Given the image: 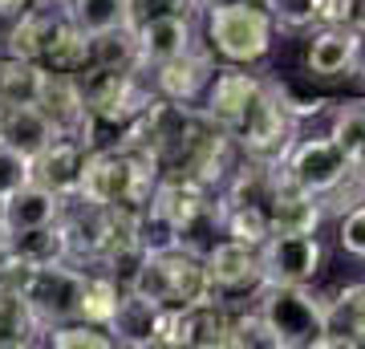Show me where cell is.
Wrapping results in <instances>:
<instances>
[{
	"mask_svg": "<svg viewBox=\"0 0 365 349\" xmlns=\"http://www.w3.org/2000/svg\"><path fill=\"white\" fill-rule=\"evenodd\" d=\"M203 45L220 65H256L268 61L276 45V16L256 0H211L203 4Z\"/></svg>",
	"mask_w": 365,
	"mask_h": 349,
	"instance_id": "obj_1",
	"label": "cell"
},
{
	"mask_svg": "<svg viewBox=\"0 0 365 349\" xmlns=\"http://www.w3.org/2000/svg\"><path fill=\"white\" fill-rule=\"evenodd\" d=\"M256 313L272 337V349H321L329 333V300L309 285H264Z\"/></svg>",
	"mask_w": 365,
	"mask_h": 349,
	"instance_id": "obj_2",
	"label": "cell"
},
{
	"mask_svg": "<svg viewBox=\"0 0 365 349\" xmlns=\"http://www.w3.org/2000/svg\"><path fill=\"white\" fill-rule=\"evenodd\" d=\"M78 86L86 93L90 114L98 118V130H122L126 122L143 114L158 93L150 86L146 69H106V65H86L78 74Z\"/></svg>",
	"mask_w": 365,
	"mask_h": 349,
	"instance_id": "obj_3",
	"label": "cell"
},
{
	"mask_svg": "<svg viewBox=\"0 0 365 349\" xmlns=\"http://www.w3.org/2000/svg\"><path fill=\"white\" fill-rule=\"evenodd\" d=\"M134 293L155 300L158 309H182L199 297H215L207 288V272L203 256L187 252V248H163V252H146L143 268L134 276Z\"/></svg>",
	"mask_w": 365,
	"mask_h": 349,
	"instance_id": "obj_4",
	"label": "cell"
},
{
	"mask_svg": "<svg viewBox=\"0 0 365 349\" xmlns=\"http://www.w3.org/2000/svg\"><path fill=\"white\" fill-rule=\"evenodd\" d=\"M280 171H284L297 187L313 191L317 199H325V203H329V199H337L341 187L361 183V179H357L353 158L337 146V138H333V134L297 138V143L288 146V155L280 158Z\"/></svg>",
	"mask_w": 365,
	"mask_h": 349,
	"instance_id": "obj_5",
	"label": "cell"
},
{
	"mask_svg": "<svg viewBox=\"0 0 365 349\" xmlns=\"http://www.w3.org/2000/svg\"><path fill=\"white\" fill-rule=\"evenodd\" d=\"M81 293H86V268L73 264V260L41 264V268L29 272V280L21 285V297H25L41 337L53 325L81 321Z\"/></svg>",
	"mask_w": 365,
	"mask_h": 349,
	"instance_id": "obj_6",
	"label": "cell"
},
{
	"mask_svg": "<svg viewBox=\"0 0 365 349\" xmlns=\"http://www.w3.org/2000/svg\"><path fill=\"white\" fill-rule=\"evenodd\" d=\"M297 130H300V118L292 114V106L284 102L280 93V81H264V93L260 102L252 106L248 122L235 130V146L240 155L248 158H260V163H280L288 155V146L297 143Z\"/></svg>",
	"mask_w": 365,
	"mask_h": 349,
	"instance_id": "obj_7",
	"label": "cell"
},
{
	"mask_svg": "<svg viewBox=\"0 0 365 349\" xmlns=\"http://www.w3.org/2000/svg\"><path fill=\"white\" fill-rule=\"evenodd\" d=\"M264 81L268 78L252 74V65H220L211 86H207V93L199 98V110H203L207 122H215L220 130H227L235 138V130L248 122L252 106L260 102Z\"/></svg>",
	"mask_w": 365,
	"mask_h": 349,
	"instance_id": "obj_8",
	"label": "cell"
},
{
	"mask_svg": "<svg viewBox=\"0 0 365 349\" xmlns=\"http://www.w3.org/2000/svg\"><path fill=\"white\" fill-rule=\"evenodd\" d=\"M264 285H309L325 268V244L317 232H272L260 244Z\"/></svg>",
	"mask_w": 365,
	"mask_h": 349,
	"instance_id": "obj_9",
	"label": "cell"
},
{
	"mask_svg": "<svg viewBox=\"0 0 365 349\" xmlns=\"http://www.w3.org/2000/svg\"><path fill=\"white\" fill-rule=\"evenodd\" d=\"M37 106L45 110V118L53 122L57 134L78 138L86 151L98 146V134H102V130H98V118L90 114V106H86V93H81V86H78V74H57V69H45Z\"/></svg>",
	"mask_w": 365,
	"mask_h": 349,
	"instance_id": "obj_10",
	"label": "cell"
},
{
	"mask_svg": "<svg viewBox=\"0 0 365 349\" xmlns=\"http://www.w3.org/2000/svg\"><path fill=\"white\" fill-rule=\"evenodd\" d=\"M61 232H66V244H69V260L90 268L93 260L102 256V248L114 240V207L98 203L90 195H66L61 199Z\"/></svg>",
	"mask_w": 365,
	"mask_h": 349,
	"instance_id": "obj_11",
	"label": "cell"
},
{
	"mask_svg": "<svg viewBox=\"0 0 365 349\" xmlns=\"http://www.w3.org/2000/svg\"><path fill=\"white\" fill-rule=\"evenodd\" d=\"M203 272H207V288L215 297L232 300V297H256L264 288V264H260V248L240 244L232 236H223L220 244L203 256Z\"/></svg>",
	"mask_w": 365,
	"mask_h": 349,
	"instance_id": "obj_12",
	"label": "cell"
},
{
	"mask_svg": "<svg viewBox=\"0 0 365 349\" xmlns=\"http://www.w3.org/2000/svg\"><path fill=\"white\" fill-rule=\"evenodd\" d=\"M215 53L199 41L191 45L187 53L179 57H167V61L158 65H146V74H150V86H155L158 98H167V102H182V106H199V98L207 93L211 78H215Z\"/></svg>",
	"mask_w": 365,
	"mask_h": 349,
	"instance_id": "obj_13",
	"label": "cell"
},
{
	"mask_svg": "<svg viewBox=\"0 0 365 349\" xmlns=\"http://www.w3.org/2000/svg\"><path fill=\"white\" fill-rule=\"evenodd\" d=\"M86 155H90V151H86L78 138L57 134L49 146H41L37 155L29 158V167H33V183L57 191L61 199H66V195H78L81 191V171H86Z\"/></svg>",
	"mask_w": 365,
	"mask_h": 349,
	"instance_id": "obj_14",
	"label": "cell"
},
{
	"mask_svg": "<svg viewBox=\"0 0 365 349\" xmlns=\"http://www.w3.org/2000/svg\"><path fill=\"white\" fill-rule=\"evenodd\" d=\"M264 216L272 223V232H317L325 220V199H317L313 191H304L288 179L284 171L276 175V187L264 203Z\"/></svg>",
	"mask_w": 365,
	"mask_h": 349,
	"instance_id": "obj_15",
	"label": "cell"
},
{
	"mask_svg": "<svg viewBox=\"0 0 365 349\" xmlns=\"http://www.w3.org/2000/svg\"><path fill=\"white\" fill-rule=\"evenodd\" d=\"M66 25V9L61 4H33L29 13L4 25V53L25 57V61H45L57 29Z\"/></svg>",
	"mask_w": 365,
	"mask_h": 349,
	"instance_id": "obj_16",
	"label": "cell"
},
{
	"mask_svg": "<svg viewBox=\"0 0 365 349\" xmlns=\"http://www.w3.org/2000/svg\"><path fill=\"white\" fill-rule=\"evenodd\" d=\"M353 53H357V33L345 25H317L304 45V69L309 78L337 81L353 74Z\"/></svg>",
	"mask_w": 365,
	"mask_h": 349,
	"instance_id": "obj_17",
	"label": "cell"
},
{
	"mask_svg": "<svg viewBox=\"0 0 365 349\" xmlns=\"http://www.w3.org/2000/svg\"><path fill=\"white\" fill-rule=\"evenodd\" d=\"M158 321H163V309L155 300L138 297L134 288H122L118 297V309L114 317L106 321L114 345H126V349H146V345H158Z\"/></svg>",
	"mask_w": 365,
	"mask_h": 349,
	"instance_id": "obj_18",
	"label": "cell"
},
{
	"mask_svg": "<svg viewBox=\"0 0 365 349\" xmlns=\"http://www.w3.org/2000/svg\"><path fill=\"white\" fill-rule=\"evenodd\" d=\"M57 216H61V195L29 179L25 187H16L9 199H0V236L45 228V223H53Z\"/></svg>",
	"mask_w": 365,
	"mask_h": 349,
	"instance_id": "obj_19",
	"label": "cell"
},
{
	"mask_svg": "<svg viewBox=\"0 0 365 349\" xmlns=\"http://www.w3.org/2000/svg\"><path fill=\"white\" fill-rule=\"evenodd\" d=\"M199 16H155V21H143L134 25V37H138V53H143L146 65H158L167 57H179L191 45H199Z\"/></svg>",
	"mask_w": 365,
	"mask_h": 349,
	"instance_id": "obj_20",
	"label": "cell"
},
{
	"mask_svg": "<svg viewBox=\"0 0 365 349\" xmlns=\"http://www.w3.org/2000/svg\"><path fill=\"white\" fill-rule=\"evenodd\" d=\"M321 349H365V280L329 300V333Z\"/></svg>",
	"mask_w": 365,
	"mask_h": 349,
	"instance_id": "obj_21",
	"label": "cell"
},
{
	"mask_svg": "<svg viewBox=\"0 0 365 349\" xmlns=\"http://www.w3.org/2000/svg\"><path fill=\"white\" fill-rule=\"evenodd\" d=\"M0 252L25 260L29 268H41V264H57V260H69V244L61 223L53 220L45 228H29V232H13L0 236Z\"/></svg>",
	"mask_w": 365,
	"mask_h": 349,
	"instance_id": "obj_22",
	"label": "cell"
},
{
	"mask_svg": "<svg viewBox=\"0 0 365 349\" xmlns=\"http://www.w3.org/2000/svg\"><path fill=\"white\" fill-rule=\"evenodd\" d=\"M53 138H57V130H53V122L45 118V110H41L37 102H16L9 126L0 134V143L13 146L16 155H25V158H33L41 146H49Z\"/></svg>",
	"mask_w": 365,
	"mask_h": 349,
	"instance_id": "obj_23",
	"label": "cell"
},
{
	"mask_svg": "<svg viewBox=\"0 0 365 349\" xmlns=\"http://www.w3.org/2000/svg\"><path fill=\"white\" fill-rule=\"evenodd\" d=\"M90 65H106V69H146L143 53H138L134 25L93 33L90 37Z\"/></svg>",
	"mask_w": 365,
	"mask_h": 349,
	"instance_id": "obj_24",
	"label": "cell"
},
{
	"mask_svg": "<svg viewBox=\"0 0 365 349\" xmlns=\"http://www.w3.org/2000/svg\"><path fill=\"white\" fill-rule=\"evenodd\" d=\"M61 9L81 33H106V29L134 25L130 21V0H61Z\"/></svg>",
	"mask_w": 365,
	"mask_h": 349,
	"instance_id": "obj_25",
	"label": "cell"
},
{
	"mask_svg": "<svg viewBox=\"0 0 365 349\" xmlns=\"http://www.w3.org/2000/svg\"><path fill=\"white\" fill-rule=\"evenodd\" d=\"M45 69H57V74H81L90 65V33H81L73 21L66 16V25L57 29L49 53H45Z\"/></svg>",
	"mask_w": 365,
	"mask_h": 349,
	"instance_id": "obj_26",
	"label": "cell"
},
{
	"mask_svg": "<svg viewBox=\"0 0 365 349\" xmlns=\"http://www.w3.org/2000/svg\"><path fill=\"white\" fill-rule=\"evenodd\" d=\"M41 81H45V65L25 61L13 53H0V93L13 102H37Z\"/></svg>",
	"mask_w": 365,
	"mask_h": 349,
	"instance_id": "obj_27",
	"label": "cell"
},
{
	"mask_svg": "<svg viewBox=\"0 0 365 349\" xmlns=\"http://www.w3.org/2000/svg\"><path fill=\"white\" fill-rule=\"evenodd\" d=\"M337 146L353 158V167L365 163V93L361 98H349L333 110V130H329Z\"/></svg>",
	"mask_w": 365,
	"mask_h": 349,
	"instance_id": "obj_28",
	"label": "cell"
},
{
	"mask_svg": "<svg viewBox=\"0 0 365 349\" xmlns=\"http://www.w3.org/2000/svg\"><path fill=\"white\" fill-rule=\"evenodd\" d=\"M118 297H122V285L114 276H106L98 268H86V293H81V321L90 325H106L118 309Z\"/></svg>",
	"mask_w": 365,
	"mask_h": 349,
	"instance_id": "obj_29",
	"label": "cell"
},
{
	"mask_svg": "<svg viewBox=\"0 0 365 349\" xmlns=\"http://www.w3.org/2000/svg\"><path fill=\"white\" fill-rule=\"evenodd\" d=\"M41 345L53 349H114V337L106 325H90V321H66V325H53L45 329Z\"/></svg>",
	"mask_w": 365,
	"mask_h": 349,
	"instance_id": "obj_30",
	"label": "cell"
},
{
	"mask_svg": "<svg viewBox=\"0 0 365 349\" xmlns=\"http://www.w3.org/2000/svg\"><path fill=\"white\" fill-rule=\"evenodd\" d=\"M276 29H313L321 25V0H268Z\"/></svg>",
	"mask_w": 365,
	"mask_h": 349,
	"instance_id": "obj_31",
	"label": "cell"
},
{
	"mask_svg": "<svg viewBox=\"0 0 365 349\" xmlns=\"http://www.w3.org/2000/svg\"><path fill=\"white\" fill-rule=\"evenodd\" d=\"M203 0H130V21H155V16H199Z\"/></svg>",
	"mask_w": 365,
	"mask_h": 349,
	"instance_id": "obj_32",
	"label": "cell"
},
{
	"mask_svg": "<svg viewBox=\"0 0 365 349\" xmlns=\"http://www.w3.org/2000/svg\"><path fill=\"white\" fill-rule=\"evenodd\" d=\"M337 244L345 256L353 260H365V199L361 203H353L337 223Z\"/></svg>",
	"mask_w": 365,
	"mask_h": 349,
	"instance_id": "obj_33",
	"label": "cell"
},
{
	"mask_svg": "<svg viewBox=\"0 0 365 349\" xmlns=\"http://www.w3.org/2000/svg\"><path fill=\"white\" fill-rule=\"evenodd\" d=\"M33 179V167H29L25 155H16L13 146L0 143V199H9L16 187H25Z\"/></svg>",
	"mask_w": 365,
	"mask_h": 349,
	"instance_id": "obj_34",
	"label": "cell"
},
{
	"mask_svg": "<svg viewBox=\"0 0 365 349\" xmlns=\"http://www.w3.org/2000/svg\"><path fill=\"white\" fill-rule=\"evenodd\" d=\"M321 25L365 29V0H321Z\"/></svg>",
	"mask_w": 365,
	"mask_h": 349,
	"instance_id": "obj_35",
	"label": "cell"
},
{
	"mask_svg": "<svg viewBox=\"0 0 365 349\" xmlns=\"http://www.w3.org/2000/svg\"><path fill=\"white\" fill-rule=\"evenodd\" d=\"M365 93V29H357V53H353V74H349Z\"/></svg>",
	"mask_w": 365,
	"mask_h": 349,
	"instance_id": "obj_36",
	"label": "cell"
},
{
	"mask_svg": "<svg viewBox=\"0 0 365 349\" xmlns=\"http://www.w3.org/2000/svg\"><path fill=\"white\" fill-rule=\"evenodd\" d=\"M37 0H0V25H9V21H16L21 13H29Z\"/></svg>",
	"mask_w": 365,
	"mask_h": 349,
	"instance_id": "obj_37",
	"label": "cell"
},
{
	"mask_svg": "<svg viewBox=\"0 0 365 349\" xmlns=\"http://www.w3.org/2000/svg\"><path fill=\"white\" fill-rule=\"evenodd\" d=\"M13 110H16V102H13V98H4V93H0V134H4V126H9V118H13Z\"/></svg>",
	"mask_w": 365,
	"mask_h": 349,
	"instance_id": "obj_38",
	"label": "cell"
},
{
	"mask_svg": "<svg viewBox=\"0 0 365 349\" xmlns=\"http://www.w3.org/2000/svg\"><path fill=\"white\" fill-rule=\"evenodd\" d=\"M0 53H4V25H0Z\"/></svg>",
	"mask_w": 365,
	"mask_h": 349,
	"instance_id": "obj_39",
	"label": "cell"
},
{
	"mask_svg": "<svg viewBox=\"0 0 365 349\" xmlns=\"http://www.w3.org/2000/svg\"><path fill=\"white\" fill-rule=\"evenodd\" d=\"M37 4H61V0H37Z\"/></svg>",
	"mask_w": 365,
	"mask_h": 349,
	"instance_id": "obj_40",
	"label": "cell"
},
{
	"mask_svg": "<svg viewBox=\"0 0 365 349\" xmlns=\"http://www.w3.org/2000/svg\"><path fill=\"white\" fill-rule=\"evenodd\" d=\"M256 4H268V0H256Z\"/></svg>",
	"mask_w": 365,
	"mask_h": 349,
	"instance_id": "obj_41",
	"label": "cell"
},
{
	"mask_svg": "<svg viewBox=\"0 0 365 349\" xmlns=\"http://www.w3.org/2000/svg\"><path fill=\"white\" fill-rule=\"evenodd\" d=\"M203 4H211V0H203Z\"/></svg>",
	"mask_w": 365,
	"mask_h": 349,
	"instance_id": "obj_42",
	"label": "cell"
}]
</instances>
